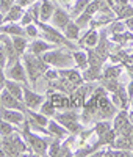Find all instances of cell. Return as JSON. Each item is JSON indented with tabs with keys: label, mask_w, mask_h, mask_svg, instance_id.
Masks as SVG:
<instances>
[{
	"label": "cell",
	"mask_w": 133,
	"mask_h": 157,
	"mask_svg": "<svg viewBox=\"0 0 133 157\" xmlns=\"http://www.w3.org/2000/svg\"><path fill=\"white\" fill-rule=\"evenodd\" d=\"M0 33L3 35H9V36H25V29L17 22H6L3 25H0Z\"/></svg>",
	"instance_id": "17"
},
{
	"label": "cell",
	"mask_w": 133,
	"mask_h": 157,
	"mask_svg": "<svg viewBox=\"0 0 133 157\" xmlns=\"http://www.w3.org/2000/svg\"><path fill=\"white\" fill-rule=\"evenodd\" d=\"M2 35H3V33H2ZM2 44H3V47H5V54H6V68H9L11 64H14L17 60H20V55L16 52L14 46H13V41H11V36H9V35H3Z\"/></svg>",
	"instance_id": "12"
},
{
	"label": "cell",
	"mask_w": 133,
	"mask_h": 157,
	"mask_svg": "<svg viewBox=\"0 0 133 157\" xmlns=\"http://www.w3.org/2000/svg\"><path fill=\"white\" fill-rule=\"evenodd\" d=\"M2 38H3V35H2V33H0V44H2Z\"/></svg>",
	"instance_id": "46"
},
{
	"label": "cell",
	"mask_w": 133,
	"mask_h": 157,
	"mask_svg": "<svg viewBox=\"0 0 133 157\" xmlns=\"http://www.w3.org/2000/svg\"><path fill=\"white\" fill-rule=\"evenodd\" d=\"M130 105H131V109H133V98L130 99Z\"/></svg>",
	"instance_id": "45"
},
{
	"label": "cell",
	"mask_w": 133,
	"mask_h": 157,
	"mask_svg": "<svg viewBox=\"0 0 133 157\" xmlns=\"http://www.w3.org/2000/svg\"><path fill=\"white\" fill-rule=\"evenodd\" d=\"M58 74H60V77H64L66 80L74 83L75 86H80V85L85 83L83 75L80 74L78 68H63V69H58Z\"/></svg>",
	"instance_id": "13"
},
{
	"label": "cell",
	"mask_w": 133,
	"mask_h": 157,
	"mask_svg": "<svg viewBox=\"0 0 133 157\" xmlns=\"http://www.w3.org/2000/svg\"><path fill=\"white\" fill-rule=\"evenodd\" d=\"M5 80H6V74H5V68L0 64V91L5 88Z\"/></svg>",
	"instance_id": "37"
},
{
	"label": "cell",
	"mask_w": 133,
	"mask_h": 157,
	"mask_svg": "<svg viewBox=\"0 0 133 157\" xmlns=\"http://www.w3.org/2000/svg\"><path fill=\"white\" fill-rule=\"evenodd\" d=\"M46 101V96L36 93V91L30 90L27 85H24V104L27 109H31V110H39L41 104Z\"/></svg>",
	"instance_id": "8"
},
{
	"label": "cell",
	"mask_w": 133,
	"mask_h": 157,
	"mask_svg": "<svg viewBox=\"0 0 133 157\" xmlns=\"http://www.w3.org/2000/svg\"><path fill=\"white\" fill-rule=\"evenodd\" d=\"M20 58H22V63H24V66H25L27 75L30 77L31 83L36 85L38 80L44 75L46 69L50 66V64H47L41 58V55H35V54H30V52H25Z\"/></svg>",
	"instance_id": "1"
},
{
	"label": "cell",
	"mask_w": 133,
	"mask_h": 157,
	"mask_svg": "<svg viewBox=\"0 0 133 157\" xmlns=\"http://www.w3.org/2000/svg\"><path fill=\"white\" fill-rule=\"evenodd\" d=\"M92 2V0H74V5L71 8V17H77L80 13H83V10Z\"/></svg>",
	"instance_id": "28"
},
{
	"label": "cell",
	"mask_w": 133,
	"mask_h": 157,
	"mask_svg": "<svg viewBox=\"0 0 133 157\" xmlns=\"http://www.w3.org/2000/svg\"><path fill=\"white\" fill-rule=\"evenodd\" d=\"M102 69L103 68H92V66H88L82 75H83V80L85 82H96V80H100L102 78Z\"/></svg>",
	"instance_id": "25"
},
{
	"label": "cell",
	"mask_w": 133,
	"mask_h": 157,
	"mask_svg": "<svg viewBox=\"0 0 133 157\" xmlns=\"http://www.w3.org/2000/svg\"><path fill=\"white\" fill-rule=\"evenodd\" d=\"M13 132H16L14 124H11V123L5 121L3 118H0V137H6Z\"/></svg>",
	"instance_id": "30"
},
{
	"label": "cell",
	"mask_w": 133,
	"mask_h": 157,
	"mask_svg": "<svg viewBox=\"0 0 133 157\" xmlns=\"http://www.w3.org/2000/svg\"><path fill=\"white\" fill-rule=\"evenodd\" d=\"M5 22H3V14H2V13H0V25H3Z\"/></svg>",
	"instance_id": "44"
},
{
	"label": "cell",
	"mask_w": 133,
	"mask_h": 157,
	"mask_svg": "<svg viewBox=\"0 0 133 157\" xmlns=\"http://www.w3.org/2000/svg\"><path fill=\"white\" fill-rule=\"evenodd\" d=\"M130 5H131V6H133V0H130Z\"/></svg>",
	"instance_id": "48"
},
{
	"label": "cell",
	"mask_w": 133,
	"mask_h": 157,
	"mask_svg": "<svg viewBox=\"0 0 133 157\" xmlns=\"http://www.w3.org/2000/svg\"><path fill=\"white\" fill-rule=\"evenodd\" d=\"M117 113V109L114 107V104L111 102L108 94H103L99 98V105H97V113H96V120H113L114 115Z\"/></svg>",
	"instance_id": "6"
},
{
	"label": "cell",
	"mask_w": 133,
	"mask_h": 157,
	"mask_svg": "<svg viewBox=\"0 0 133 157\" xmlns=\"http://www.w3.org/2000/svg\"><path fill=\"white\" fill-rule=\"evenodd\" d=\"M55 3L52 0H41V13H39V21L42 22H49L53 16V11H55Z\"/></svg>",
	"instance_id": "21"
},
{
	"label": "cell",
	"mask_w": 133,
	"mask_h": 157,
	"mask_svg": "<svg viewBox=\"0 0 133 157\" xmlns=\"http://www.w3.org/2000/svg\"><path fill=\"white\" fill-rule=\"evenodd\" d=\"M0 105L5 107V109H13V110H20V112H25L27 107L22 101H19L17 98H14L8 90H2L0 91Z\"/></svg>",
	"instance_id": "9"
},
{
	"label": "cell",
	"mask_w": 133,
	"mask_h": 157,
	"mask_svg": "<svg viewBox=\"0 0 133 157\" xmlns=\"http://www.w3.org/2000/svg\"><path fill=\"white\" fill-rule=\"evenodd\" d=\"M99 38H100V30L99 29H88V32L78 38V43H80V47H92L94 49L99 43Z\"/></svg>",
	"instance_id": "14"
},
{
	"label": "cell",
	"mask_w": 133,
	"mask_h": 157,
	"mask_svg": "<svg viewBox=\"0 0 133 157\" xmlns=\"http://www.w3.org/2000/svg\"><path fill=\"white\" fill-rule=\"evenodd\" d=\"M80 32H82V29L75 24V21L74 22L71 21L68 25H66V29L63 30V35L68 38L69 41H77V39L80 38Z\"/></svg>",
	"instance_id": "24"
},
{
	"label": "cell",
	"mask_w": 133,
	"mask_h": 157,
	"mask_svg": "<svg viewBox=\"0 0 133 157\" xmlns=\"http://www.w3.org/2000/svg\"><path fill=\"white\" fill-rule=\"evenodd\" d=\"M24 13H25L24 6H20L19 3H14V5H13V6L5 13V14H3V22H5V24H6V22H19Z\"/></svg>",
	"instance_id": "18"
},
{
	"label": "cell",
	"mask_w": 133,
	"mask_h": 157,
	"mask_svg": "<svg viewBox=\"0 0 133 157\" xmlns=\"http://www.w3.org/2000/svg\"><path fill=\"white\" fill-rule=\"evenodd\" d=\"M124 24H125V29H127L128 32H133V16L124 19Z\"/></svg>",
	"instance_id": "39"
},
{
	"label": "cell",
	"mask_w": 133,
	"mask_h": 157,
	"mask_svg": "<svg viewBox=\"0 0 133 157\" xmlns=\"http://www.w3.org/2000/svg\"><path fill=\"white\" fill-rule=\"evenodd\" d=\"M5 74H6V78H11V80H16V82L24 83V85L28 83V75H27L22 60H17L14 64H11L9 68H6Z\"/></svg>",
	"instance_id": "7"
},
{
	"label": "cell",
	"mask_w": 133,
	"mask_h": 157,
	"mask_svg": "<svg viewBox=\"0 0 133 157\" xmlns=\"http://www.w3.org/2000/svg\"><path fill=\"white\" fill-rule=\"evenodd\" d=\"M22 126H24V129H22L20 135H22L24 140L27 141V145L31 148L33 154H35V155H47L49 140L39 137L38 134H33L31 130H30V126H28V123H27V121H24Z\"/></svg>",
	"instance_id": "4"
},
{
	"label": "cell",
	"mask_w": 133,
	"mask_h": 157,
	"mask_svg": "<svg viewBox=\"0 0 133 157\" xmlns=\"http://www.w3.org/2000/svg\"><path fill=\"white\" fill-rule=\"evenodd\" d=\"M42 77L46 78L47 82H52V80H57V78L60 77V74H58V69H57V68H53V66L50 68V66H49V68L46 69V72H44Z\"/></svg>",
	"instance_id": "34"
},
{
	"label": "cell",
	"mask_w": 133,
	"mask_h": 157,
	"mask_svg": "<svg viewBox=\"0 0 133 157\" xmlns=\"http://www.w3.org/2000/svg\"><path fill=\"white\" fill-rule=\"evenodd\" d=\"M131 54H133V49H131Z\"/></svg>",
	"instance_id": "49"
},
{
	"label": "cell",
	"mask_w": 133,
	"mask_h": 157,
	"mask_svg": "<svg viewBox=\"0 0 133 157\" xmlns=\"http://www.w3.org/2000/svg\"><path fill=\"white\" fill-rule=\"evenodd\" d=\"M47 130H49L50 137H55V138H60V140H64L66 137L69 135L68 129H66L63 124H60L57 120H49V123H47Z\"/></svg>",
	"instance_id": "16"
},
{
	"label": "cell",
	"mask_w": 133,
	"mask_h": 157,
	"mask_svg": "<svg viewBox=\"0 0 133 157\" xmlns=\"http://www.w3.org/2000/svg\"><path fill=\"white\" fill-rule=\"evenodd\" d=\"M117 3H121V5H127V3H130V0H116Z\"/></svg>",
	"instance_id": "43"
},
{
	"label": "cell",
	"mask_w": 133,
	"mask_h": 157,
	"mask_svg": "<svg viewBox=\"0 0 133 157\" xmlns=\"http://www.w3.org/2000/svg\"><path fill=\"white\" fill-rule=\"evenodd\" d=\"M0 64L5 68L6 66V54H5V47L3 44H0Z\"/></svg>",
	"instance_id": "38"
},
{
	"label": "cell",
	"mask_w": 133,
	"mask_h": 157,
	"mask_svg": "<svg viewBox=\"0 0 133 157\" xmlns=\"http://www.w3.org/2000/svg\"><path fill=\"white\" fill-rule=\"evenodd\" d=\"M127 93H128V98L131 99L133 98V78H130V83L127 85Z\"/></svg>",
	"instance_id": "41"
},
{
	"label": "cell",
	"mask_w": 133,
	"mask_h": 157,
	"mask_svg": "<svg viewBox=\"0 0 133 157\" xmlns=\"http://www.w3.org/2000/svg\"><path fill=\"white\" fill-rule=\"evenodd\" d=\"M106 29V33L108 35H114V33H124L127 29H125V24L124 21H119V19H113L110 24H108V27H105Z\"/></svg>",
	"instance_id": "27"
},
{
	"label": "cell",
	"mask_w": 133,
	"mask_h": 157,
	"mask_svg": "<svg viewBox=\"0 0 133 157\" xmlns=\"http://www.w3.org/2000/svg\"><path fill=\"white\" fill-rule=\"evenodd\" d=\"M111 148H116V149H124V151H133V134L117 135Z\"/></svg>",
	"instance_id": "19"
},
{
	"label": "cell",
	"mask_w": 133,
	"mask_h": 157,
	"mask_svg": "<svg viewBox=\"0 0 133 157\" xmlns=\"http://www.w3.org/2000/svg\"><path fill=\"white\" fill-rule=\"evenodd\" d=\"M121 74H122V64L111 63L110 66H105L102 69V78H119Z\"/></svg>",
	"instance_id": "23"
},
{
	"label": "cell",
	"mask_w": 133,
	"mask_h": 157,
	"mask_svg": "<svg viewBox=\"0 0 133 157\" xmlns=\"http://www.w3.org/2000/svg\"><path fill=\"white\" fill-rule=\"evenodd\" d=\"M61 141L60 138H55L53 137V140L49 143V149H47V155H52V157H55L60 154V148H61Z\"/></svg>",
	"instance_id": "31"
},
{
	"label": "cell",
	"mask_w": 133,
	"mask_h": 157,
	"mask_svg": "<svg viewBox=\"0 0 133 157\" xmlns=\"http://www.w3.org/2000/svg\"><path fill=\"white\" fill-rule=\"evenodd\" d=\"M0 118H3L5 121L14 124V126H19L25 121V113L20 112V110H13V109H5L0 105Z\"/></svg>",
	"instance_id": "11"
},
{
	"label": "cell",
	"mask_w": 133,
	"mask_h": 157,
	"mask_svg": "<svg viewBox=\"0 0 133 157\" xmlns=\"http://www.w3.org/2000/svg\"><path fill=\"white\" fill-rule=\"evenodd\" d=\"M39 112H41L42 115H46L47 118H53V116H55V113H57V109L53 107V104L46 98V101L41 104V107H39Z\"/></svg>",
	"instance_id": "29"
},
{
	"label": "cell",
	"mask_w": 133,
	"mask_h": 157,
	"mask_svg": "<svg viewBox=\"0 0 133 157\" xmlns=\"http://www.w3.org/2000/svg\"><path fill=\"white\" fill-rule=\"evenodd\" d=\"M72 58H74V64L75 68H78L80 71H85L88 68V54H86V49H75L72 50Z\"/></svg>",
	"instance_id": "20"
},
{
	"label": "cell",
	"mask_w": 133,
	"mask_h": 157,
	"mask_svg": "<svg viewBox=\"0 0 133 157\" xmlns=\"http://www.w3.org/2000/svg\"><path fill=\"white\" fill-rule=\"evenodd\" d=\"M2 148L6 155H20V154H33L31 148L27 145L22 135L13 132L6 137H2Z\"/></svg>",
	"instance_id": "3"
},
{
	"label": "cell",
	"mask_w": 133,
	"mask_h": 157,
	"mask_svg": "<svg viewBox=\"0 0 133 157\" xmlns=\"http://www.w3.org/2000/svg\"><path fill=\"white\" fill-rule=\"evenodd\" d=\"M55 47V44H52L49 41H46V39H35L33 43H30L28 49H27V52H30V54H35V55H42L44 52L50 50Z\"/></svg>",
	"instance_id": "15"
},
{
	"label": "cell",
	"mask_w": 133,
	"mask_h": 157,
	"mask_svg": "<svg viewBox=\"0 0 133 157\" xmlns=\"http://www.w3.org/2000/svg\"><path fill=\"white\" fill-rule=\"evenodd\" d=\"M35 2H38V0H16V3H19L20 6H24V8H28L31 3H35Z\"/></svg>",
	"instance_id": "40"
},
{
	"label": "cell",
	"mask_w": 133,
	"mask_h": 157,
	"mask_svg": "<svg viewBox=\"0 0 133 157\" xmlns=\"http://www.w3.org/2000/svg\"><path fill=\"white\" fill-rule=\"evenodd\" d=\"M16 3V0H0V13L5 14V13Z\"/></svg>",
	"instance_id": "35"
},
{
	"label": "cell",
	"mask_w": 133,
	"mask_h": 157,
	"mask_svg": "<svg viewBox=\"0 0 133 157\" xmlns=\"http://www.w3.org/2000/svg\"><path fill=\"white\" fill-rule=\"evenodd\" d=\"M33 16L30 14L28 11H25L24 14H22V17H20V21H19V24L22 25V27H25V25H30V24H33Z\"/></svg>",
	"instance_id": "36"
},
{
	"label": "cell",
	"mask_w": 133,
	"mask_h": 157,
	"mask_svg": "<svg viewBox=\"0 0 133 157\" xmlns=\"http://www.w3.org/2000/svg\"><path fill=\"white\" fill-rule=\"evenodd\" d=\"M71 14L68 11H66L64 8H60V6H57L55 8V11H53V16H52V25L53 27H57L58 30H64L66 29V25H68L69 22H71Z\"/></svg>",
	"instance_id": "10"
},
{
	"label": "cell",
	"mask_w": 133,
	"mask_h": 157,
	"mask_svg": "<svg viewBox=\"0 0 133 157\" xmlns=\"http://www.w3.org/2000/svg\"><path fill=\"white\" fill-rule=\"evenodd\" d=\"M128 120H130V123H131V126H133V109L128 112Z\"/></svg>",
	"instance_id": "42"
},
{
	"label": "cell",
	"mask_w": 133,
	"mask_h": 157,
	"mask_svg": "<svg viewBox=\"0 0 133 157\" xmlns=\"http://www.w3.org/2000/svg\"><path fill=\"white\" fill-rule=\"evenodd\" d=\"M0 146H2V137H0Z\"/></svg>",
	"instance_id": "47"
},
{
	"label": "cell",
	"mask_w": 133,
	"mask_h": 157,
	"mask_svg": "<svg viewBox=\"0 0 133 157\" xmlns=\"http://www.w3.org/2000/svg\"><path fill=\"white\" fill-rule=\"evenodd\" d=\"M5 90H8L14 98H17L19 101L24 102V85H20L16 80H11V78H6L5 80Z\"/></svg>",
	"instance_id": "22"
},
{
	"label": "cell",
	"mask_w": 133,
	"mask_h": 157,
	"mask_svg": "<svg viewBox=\"0 0 133 157\" xmlns=\"http://www.w3.org/2000/svg\"><path fill=\"white\" fill-rule=\"evenodd\" d=\"M53 120H57L60 124H63L66 129H68L69 134H80L83 130V126L80 123V113L75 109H68V110H63V112H57Z\"/></svg>",
	"instance_id": "5"
},
{
	"label": "cell",
	"mask_w": 133,
	"mask_h": 157,
	"mask_svg": "<svg viewBox=\"0 0 133 157\" xmlns=\"http://www.w3.org/2000/svg\"><path fill=\"white\" fill-rule=\"evenodd\" d=\"M41 58L50 64V66L57 68V69H63V68H72L74 64V58H72V52L63 50V49H50L41 55Z\"/></svg>",
	"instance_id": "2"
},
{
	"label": "cell",
	"mask_w": 133,
	"mask_h": 157,
	"mask_svg": "<svg viewBox=\"0 0 133 157\" xmlns=\"http://www.w3.org/2000/svg\"><path fill=\"white\" fill-rule=\"evenodd\" d=\"M27 11H28L30 14L33 16V19H35V21H38V19H39V13H41V0H38V2L31 3Z\"/></svg>",
	"instance_id": "33"
},
{
	"label": "cell",
	"mask_w": 133,
	"mask_h": 157,
	"mask_svg": "<svg viewBox=\"0 0 133 157\" xmlns=\"http://www.w3.org/2000/svg\"><path fill=\"white\" fill-rule=\"evenodd\" d=\"M11 41H13V46H14L16 52L22 57L25 52H27V49H28V41H27V36H19V35L11 36Z\"/></svg>",
	"instance_id": "26"
},
{
	"label": "cell",
	"mask_w": 133,
	"mask_h": 157,
	"mask_svg": "<svg viewBox=\"0 0 133 157\" xmlns=\"http://www.w3.org/2000/svg\"><path fill=\"white\" fill-rule=\"evenodd\" d=\"M25 36L27 38H33V39H36L39 35H41V30H39V27L33 22V24H30V25H25Z\"/></svg>",
	"instance_id": "32"
}]
</instances>
